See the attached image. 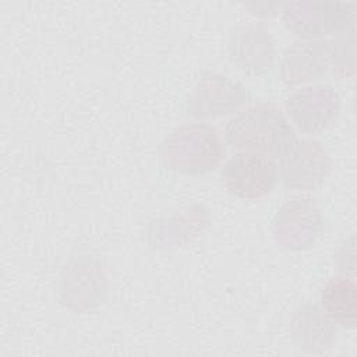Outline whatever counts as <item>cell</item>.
<instances>
[{
	"label": "cell",
	"mask_w": 357,
	"mask_h": 357,
	"mask_svg": "<svg viewBox=\"0 0 357 357\" xmlns=\"http://www.w3.org/2000/svg\"><path fill=\"white\" fill-rule=\"evenodd\" d=\"M220 176L230 194L243 199H258L275 188L278 166L272 159L240 151L225 163Z\"/></svg>",
	"instance_id": "7"
},
{
	"label": "cell",
	"mask_w": 357,
	"mask_h": 357,
	"mask_svg": "<svg viewBox=\"0 0 357 357\" xmlns=\"http://www.w3.org/2000/svg\"><path fill=\"white\" fill-rule=\"evenodd\" d=\"M333 45L326 39H303L291 43L280 60V79L287 85L315 81L332 67Z\"/></svg>",
	"instance_id": "11"
},
{
	"label": "cell",
	"mask_w": 357,
	"mask_h": 357,
	"mask_svg": "<svg viewBox=\"0 0 357 357\" xmlns=\"http://www.w3.org/2000/svg\"><path fill=\"white\" fill-rule=\"evenodd\" d=\"M321 304L336 325L353 329L357 322V284L354 276L331 278L321 290Z\"/></svg>",
	"instance_id": "13"
},
{
	"label": "cell",
	"mask_w": 357,
	"mask_h": 357,
	"mask_svg": "<svg viewBox=\"0 0 357 357\" xmlns=\"http://www.w3.org/2000/svg\"><path fill=\"white\" fill-rule=\"evenodd\" d=\"M248 100L250 92L241 82L206 73L185 99L184 107L187 114L195 119H215L240 110Z\"/></svg>",
	"instance_id": "6"
},
{
	"label": "cell",
	"mask_w": 357,
	"mask_h": 357,
	"mask_svg": "<svg viewBox=\"0 0 357 357\" xmlns=\"http://www.w3.org/2000/svg\"><path fill=\"white\" fill-rule=\"evenodd\" d=\"M229 145L268 159L283 158L297 142L296 132L279 107L268 102L236 114L225 128Z\"/></svg>",
	"instance_id": "1"
},
{
	"label": "cell",
	"mask_w": 357,
	"mask_h": 357,
	"mask_svg": "<svg viewBox=\"0 0 357 357\" xmlns=\"http://www.w3.org/2000/svg\"><path fill=\"white\" fill-rule=\"evenodd\" d=\"M289 333L303 351L321 353L335 344L337 325L319 305L305 303L293 312L289 322Z\"/></svg>",
	"instance_id": "12"
},
{
	"label": "cell",
	"mask_w": 357,
	"mask_h": 357,
	"mask_svg": "<svg viewBox=\"0 0 357 357\" xmlns=\"http://www.w3.org/2000/svg\"><path fill=\"white\" fill-rule=\"evenodd\" d=\"M59 300L75 312H91L106 298L107 278L103 264L92 255L71 258L59 275Z\"/></svg>",
	"instance_id": "4"
},
{
	"label": "cell",
	"mask_w": 357,
	"mask_h": 357,
	"mask_svg": "<svg viewBox=\"0 0 357 357\" xmlns=\"http://www.w3.org/2000/svg\"><path fill=\"white\" fill-rule=\"evenodd\" d=\"M354 1H290L282 8L284 25L303 39L344 33L354 29Z\"/></svg>",
	"instance_id": "3"
},
{
	"label": "cell",
	"mask_w": 357,
	"mask_h": 357,
	"mask_svg": "<svg viewBox=\"0 0 357 357\" xmlns=\"http://www.w3.org/2000/svg\"><path fill=\"white\" fill-rule=\"evenodd\" d=\"M340 98L331 85L304 86L286 100L289 116L297 128L305 134H315L328 128L339 116Z\"/></svg>",
	"instance_id": "10"
},
{
	"label": "cell",
	"mask_w": 357,
	"mask_h": 357,
	"mask_svg": "<svg viewBox=\"0 0 357 357\" xmlns=\"http://www.w3.org/2000/svg\"><path fill=\"white\" fill-rule=\"evenodd\" d=\"M325 216L311 197H296L284 202L273 216L272 231L278 244L286 250L310 248L324 233Z\"/></svg>",
	"instance_id": "5"
},
{
	"label": "cell",
	"mask_w": 357,
	"mask_h": 357,
	"mask_svg": "<svg viewBox=\"0 0 357 357\" xmlns=\"http://www.w3.org/2000/svg\"><path fill=\"white\" fill-rule=\"evenodd\" d=\"M227 54L248 75H264L275 60V42L262 22H241L227 35Z\"/></svg>",
	"instance_id": "8"
},
{
	"label": "cell",
	"mask_w": 357,
	"mask_h": 357,
	"mask_svg": "<svg viewBox=\"0 0 357 357\" xmlns=\"http://www.w3.org/2000/svg\"><path fill=\"white\" fill-rule=\"evenodd\" d=\"M331 170L326 148L315 139H303L282 158L280 178L287 190L315 191Z\"/></svg>",
	"instance_id": "9"
},
{
	"label": "cell",
	"mask_w": 357,
	"mask_h": 357,
	"mask_svg": "<svg viewBox=\"0 0 357 357\" xmlns=\"http://www.w3.org/2000/svg\"><path fill=\"white\" fill-rule=\"evenodd\" d=\"M354 29L342 33L332 40V68L337 75H349L354 71Z\"/></svg>",
	"instance_id": "14"
},
{
	"label": "cell",
	"mask_w": 357,
	"mask_h": 357,
	"mask_svg": "<svg viewBox=\"0 0 357 357\" xmlns=\"http://www.w3.org/2000/svg\"><path fill=\"white\" fill-rule=\"evenodd\" d=\"M225 152L219 131L205 123L178 126L165 137L159 148L163 167L187 176H202L215 170Z\"/></svg>",
	"instance_id": "2"
}]
</instances>
